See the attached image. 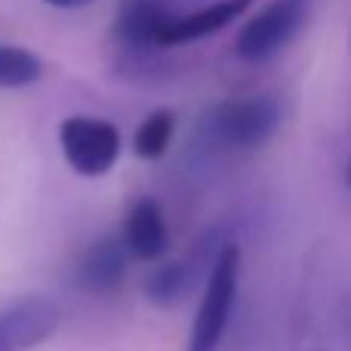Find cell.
Returning a JSON list of instances; mask_svg holds the SVG:
<instances>
[{
  "instance_id": "obj_14",
  "label": "cell",
  "mask_w": 351,
  "mask_h": 351,
  "mask_svg": "<svg viewBox=\"0 0 351 351\" xmlns=\"http://www.w3.org/2000/svg\"><path fill=\"white\" fill-rule=\"evenodd\" d=\"M348 185H351V164H348Z\"/></svg>"
},
{
  "instance_id": "obj_5",
  "label": "cell",
  "mask_w": 351,
  "mask_h": 351,
  "mask_svg": "<svg viewBox=\"0 0 351 351\" xmlns=\"http://www.w3.org/2000/svg\"><path fill=\"white\" fill-rule=\"evenodd\" d=\"M62 311L47 296H22L0 308V351H28L59 330Z\"/></svg>"
},
{
  "instance_id": "obj_10",
  "label": "cell",
  "mask_w": 351,
  "mask_h": 351,
  "mask_svg": "<svg viewBox=\"0 0 351 351\" xmlns=\"http://www.w3.org/2000/svg\"><path fill=\"white\" fill-rule=\"evenodd\" d=\"M194 280H197V259H179V262H164L154 268L145 280V296L152 299L158 308H170L179 305L182 299L191 293Z\"/></svg>"
},
{
  "instance_id": "obj_4",
  "label": "cell",
  "mask_w": 351,
  "mask_h": 351,
  "mask_svg": "<svg viewBox=\"0 0 351 351\" xmlns=\"http://www.w3.org/2000/svg\"><path fill=\"white\" fill-rule=\"evenodd\" d=\"M308 19V3L305 0H271L262 12H256L241 28L234 40V53L241 62L259 65L290 47L293 37L302 31Z\"/></svg>"
},
{
  "instance_id": "obj_6",
  "label": "cell",
  "mask_w": 351,
  "mask_h": 351,
  "mask_svg": "<svg viewBox=\"0 0 351 351\" xmlns=\"http://www.w3.org/2000/svg\"><path fill=\"white\" fill-rule=\"evenodd\" d=\"M253 6V0H216L210 6H200L194 12H170V16L160 22L158 37L154 43L158 47H182V43H194L204 40V37L222 31L225 25H231L237 16Z\"/></svg>"
},
{
  "instance_id": "obj_1",
  "label": "cell",
  "mask_w": 351,
  "mask_h": 351,
  "mask_svg": "<svg viewBox=\"0 0 351 351\" xmlns=\"http://www.w3.org/2000/svg\"><path fill=\"white\" fill-rule=\"evenodd\" d=\"M237 284H241V247L225 243L213 256L204 296H200V308L194 315V327L191 336H188L185 351H219L237 302Z\"/></svg>"
},
{
  "instance_id": "obj_11",
  "label": "cell",
  "mask_w": 351,
  "mask_h": 351,
  "mask_svg": "<svg viewBox=\"0 0 351 351\" xmlns=\"http://www.w3.org/2000/svg\"><path fill=\"white\" fill-rule=\"evenodd\" d=\"M176 136V114L167 108H158L139 123L133 136V152L139 154L142 160H160L167 154Z\"/></svg>"
},
{
  "instance_id": "obj_2",
  "label": "cell",
  "mask_w": 351,
  "mask_h": 351,
  "mask_svg": "<svg viewBox=\"0 0 351 351\" xmlns=\"http://www.w3.org/2000/svg\"><path fill=\"white\" fill-rule=\"evenodd\" d=\"M284 108L274 96H243L228 99L210 114V130L216 142L234 152H253V148L265 145L280 127Z\"/></svg>"
},
{
  "instance_id": "obj_9",
  "label": "cell",
  "mask_w": 351,
  "mask_h": 351,
  "mask_svg": "<svg viewBox=\"0 0 351 351\" xmlns=\"http://www.w3.org/2000/svg\"><path fill=\"white\" fill-rule=\"evenodd\" d=\"M170 12L173 10L160 0H127L114 22V37L130 49H158L154 37Z\"/></svg>"
},
{
  "instance_id": "obj_13",
  "label": "cell",
  "mask_w": 351,
  "mask_h": 351,
  "mask_svg": "<svg viewBox=\"0 0 351 351\" xmlns=\"http://www.w3.org/2000/svg\"><path fill=\"white\" fill-rule=\"evenodd\" d=\"M43 3L59 6V10H77V6H86V3H93V0H43Z\"/></svg>"
},
{
  "instance_id": "obj_8",
  "label": "cell",
  "mask_w": 351,
  "mask_h": 351,
  "mask_svg": "<svg viewBox=\"0 0 351 351\" xmlns=\"http://www.w3.org/2000/svg\"><path fill=\"white\" fill-rule=\"evenodd\" d=\"M127 268H130V250L123 243V237L105 234L77 262V284L86 293L108 296V293L121 290L123 278H127Z\"/></svg>"
},
{
  "instance_id": "obj_7",
  "label": "cell",
  "mask_w": 351,
  "mask_h": 351,
  "mask_svg": "<svg viewBox=\"0 0 351 351\" xmlns=\"http://www.w3.org/2000/svg\"><path fill=\"white\" fill-rule=\"evenodd\" d=\"M123 243L130 250V259L136 262H160L170 250V228L160 200L154 197H136L127 210L121 231Z\"/></svg>"
},
{
  "instance_id": "obj_12",
  "label": "cell",
  "mask_w": 351,
  "mask_h": 351,
  "mask_svg": "<svg viewBox=\"0 0 351 351\" xmlns=\"http://www.w3.org/2000/svg\"><path fill=\"white\" fill-rule=\"evenodd\" d=\"M43 77V62L37 53L12 43H0V90H22Z\"/></svg>"
},
{
  "instance_id": "obj_3",
  "label": "cell",
  "mask_w": 351,
  "mask_h": 351,
  "mask_svg": "<svg viewBox=\"0 0 351 351\" xmlns=\"http://www.w3.org/2000/svg\"><path fill=\"white\" fill-rule=\"evenodd\" d=\"M59 145L68 167L77 176H105L121 158V130L102 117L74 114L59 127Z\"/></svg>"
}]
</instances>
